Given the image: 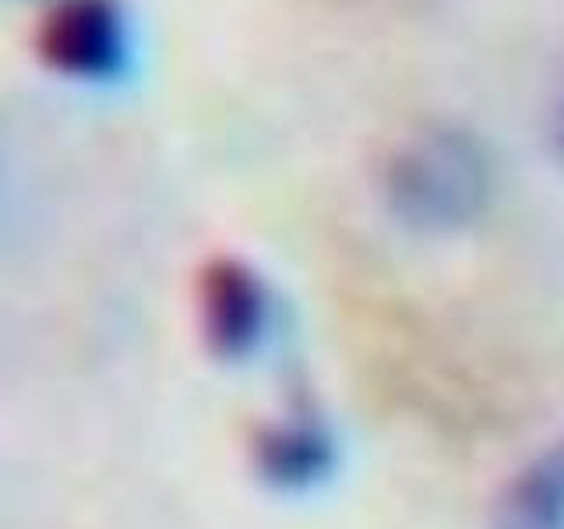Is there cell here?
Instances as JSON below:
<instances>
[{
    "instance_id": "1",
    "label": "cell",
    "mask_w": 564,
    "mask_h": 529,
    "mask_svg": "<svg viewBox=\"0 0 564 529\" xmlns=\"http://www.w3.org/2000/svg\"><path fill=\"white\" fill-rule=\"evenodd\" d=\"M384 208L413 234H458L494 198V163L480 138L455 123L405 134L381 170Z\"/></svg>"
},
{
    "instance_id": "6",
    "label": "cell",
    "mask_w": 564,
    "mask_h": 529,
    "mask_svg": "<svg viewBox=\"0 0 564 529\" xmlns=\"http://www.w3.org/2000/svg\"><path fill=\"white\" fill-rule=\"evenodd\" d=\"M551 149L557 155V163L564 166V93L554 102V114H551Z\"/></svg>"
},
{
    "instance_id": "4",
    "label": "cell",
    "mask_w": 564,
    "mask_h": 529,
    "mask_svg": "<svg viewBox=\"0 0 564 529\" xmlns=\"http://www.w3.org/2000/svg\"><path fill=\"white\" fill-rule=\"evenodd\" d=\"M494 529H564V438L511 481L494 508Z\"/></svg>"
},
{
    "instance_id": "2",
    "label": "cell",
    "mask_w": 564,
    "mask_h": 529,
    "mask_svg": "<svg viewBox=\"0 0 564 529\" xmlns=\"http://www.w3.org/2000/svg\"><path fill=\"white\" fill-rule=\"evenodd\" d=\"M35 50L61 78L113 85L134 67V18L123 0H53L35 32Z\"/></svg>"
},
{
    "instance_id": "5",
    "label": "cell",
    "mask_w": 564,
    "mask_h": 529,
    "mask_svg": "<svg viewBox=\"0 0 564 529\" xmlns=\"http://www.w3.org/2000/svg\"><path fill=\"white\" fill-rule=\"evenodd\" d=\"M254 455H258V469L269 481L282 487H304L328 469L332 449L317 423L290 417V420L264 423L261 434L254 438Z\"/></svg>"
},
{
    "instance_id": "3",
    "label": "cell",
    "mask_w": 564,
    "mask_h": 529,
    "mask_svg": "<svg viewBox=\"0 0 564 529\" xmlns=\"http://www.w3.org/2000/svg\"><path fill=\"white\" fill-rule=\"evenodd\" d=\"M272 290L251 261L219 255L194 282L202 343L216 360H247L272 328Z\"/></svg>"
}]
</instances>
